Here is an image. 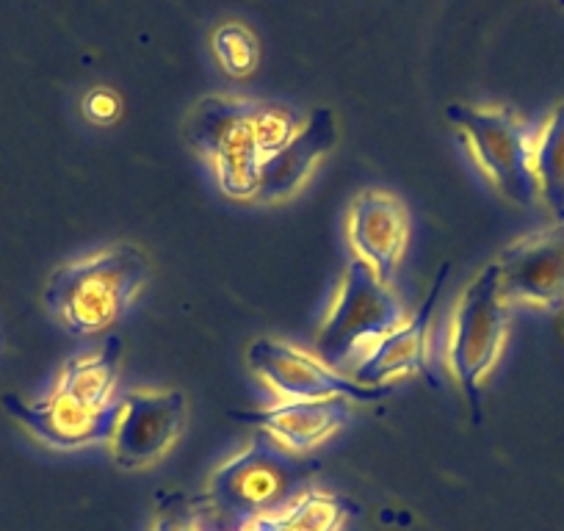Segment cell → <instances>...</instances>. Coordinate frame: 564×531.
I'll list each match as a JSON object with an SVG mask.
<instances>
[{
    "label": "cell",
    "instance_id": "obj_1",
    "mask_svg": "<svg viewBox=\"0 0 564 531\" xmlns=\"http://www.w3.org/2000/svg\"><path fill=\"white\" fill-rule=\"evenodd\" d=\"M153 278L148 252L135 243H111L58 266L45 283V307L73 335L111 329L133 307Z\"/></svg>",
    "mask_w": 564,
    "mask_h": 531
},
{
    "label": "cell",
    "instance_id": "obj_2",
    "mask_svg": "<svg viewBox=\"0 0 564 531\" xmlns=\"http://www.w3.org/2000/svg\"><path fill=\"white\" fill-rule=\"evenodd\" d=\"M313 474L316 465L296 457L260 430L241 452L210 474L208 501L230 520V531H236L296 501Z\"/></svg>",
    "mask_w": 564,
    "mask_h": 531
},
{
    "label": "cell",
    "instance_id": "obj_3",
    "mask_svg": "<svg viewBox=\"0 0 564 531\" xmlns=\"http://www.w3.org/2000/svg\"><path fill=\"white\" fill-rule=\"evenodd\" d=\"M509 322L512 307L501 300L492 260L463 289L446 333V366L468 399L476 424H481L485 382L507 346Z\"/></svg>",
    "mask_w": 564,
    "mask_h": 531
},
{
    "label": "cell",
    "instance_id": "obj_4",
    "mask_svg": "<svg viewBox=\"0 0 564 531\" xmlns=\"http://www.w3.org/2000/svg\"><path fill=\"white\" fill-rule=\"evenodd\" d=\"M260 106L249 97L208 95L194 106L186 124L188 144L214 166L219 192L241 203H254L265 161L258 142Z\"/></svg>",
    "mask_w": 564,
    "mask_h": 531
},
{
    "label": "cell",
    "instance_id": "obj_5",
    "mask_svg": "<svg viewBox=\"0 0 564 531\" xmlns=\"http://www.w3.org/2000/svg\"><path fill=\"white\" fill-rule=\"evenodd\" d=\"M446 117L459 130L485 181L509 203L531 208L540 197L534 177V137L512 108L452 102Z\"/></svg>",
    "mask_w": 564,
    "mask_h": 531
},
{
    "label": "cell",
    "instance_id": "obj_6",
    "mask_svg": "<svg viewBox=\"0 0 564 531\" xmlns=\"http://www.w3.org/2000/svg\"><path fill=\"white\" fill-rule=\"evenodd\" d=\"M404 318L406 311L395 291L379 283L371 266L351 258L318 329L316 357H322L335 371L349 373L357 357L390 329L399 327Z\"/></svg>",
    "mask_w": 564,
    "mask_h": 531
},
{
    "label": "cell",
    "instance_id": "obj_7",
    "mask_svg": "<svg viewBox=\"0 0 564 531\" xmlns=\"http://www.w3.org/2000/svg\"><path fill=\"white\" fill-rule=\"evenodd\" d=\"M119 404H122V395L119 402L97 408L56 382L36 399H25L18 393L0 395L3 413L18 421L34 441L56 452H78V448L102 446L111 441Z\"/></svg>",
    "mask_w": 564,
    "mask_h": 531
},
{
    "label": "cell",
    "instance_id": "obj_8",
    "mask_svg": "<svg viewBox=\"0 0 564 531\" xmlns=\"http://www.w3.org/2000/svg\"><path fill=\"white\" fill-rule=\"evenodd\" d=\"M247 366L269 384L276 399H333L346 395L351 402H379L390 384H362L349 373L329 368L322 357L280 338H258L247 349Z\"/></svg>",
    "mask_w": 564,
    "mask_h": 531
},
{
    "label": "cell",
    "instance_id": "obj_9",
    "mask_svg": "<svg viewBox=\"0 0 564 531\" xmlns=\"http://www.w3.org/2000/svg\"><path fill=\"white\" fill-rule=\"evenodd\" d=\"M188 399L183 390L135 388L122 395L117 426L108 441L113 463L141 470L159 463L186 430Z\"/></svg>",
    "mask_w": 564,
    "mask_h": 531
},
{
    "label": "cell",
    "instance_id": "obj_10",
    "mask_svg": "<svg viewBox=\"0 0 564 531\" xmlns=\"http://www.w3.org/2000/svg\"><path fill=\"white\" fill-rule=\"evenodd\" d=\"M498 291L509 307L556 313L564 307V221L514 238L496 260Z\"/></svg>",
    "mask_w": 564,
    "mask_h": 531
},
{
    "label": "cell",
    "instance_id": "obj_11",
    "mask_svg": "<svg viewBox=\"0 0 564 531\" xmlns=\"http://www.w3.org/2000/svg\"><path fill=\"white\" fill-rule=\"evenodd\" d=\"M446 278L448 266H443L441 278L432 283L430 294L423 296L415 313H410L399 327L390 329L357 357L355 366L349 368L351 379L362 384H393L410 377L432 379V324H435L437 300H441Z\"/></svg>",
    "mask_w": 564,
    "mask_h": 531
},
{
    "label": "cell",
    "instance_id": "obj_12",
    "mask_svg": "<svg viewBox=\"0 0 564 531\" xmlns=\"http://www.w3.org/2000/svg\"><path fill=\"white\" fill-rule=\"evenodd\" d=\"M346 236L355 249V258L371 266L379 283L393 289L406 243H410L406 205L384 188H366L351 199L349 216H346Z\"/></svg>",
    "mask_w": 564,
    "mask_h": 531
},
{
    "label": "cell",
    "instance_id": "obj_13",
    "mask_svg": "<svg viewBox=\"0 0 564 531\" xmlns=\"http://www.w3.org/2000/svg\"><path fill=\"white\" fill-rule=\"evenodd\" d=\"M338 142V124L329 108H316L307 119H302L300 130L285 148L260 166V188L254 203L280 205L307 186L322 161L333 153Z\"/></svg>",
    "mask_w": 564,
    "mask_h": 531
},
{
    "label": "cell",
    "instance_id": "obj_14",
    "mask_svg": "<svg viewBox=\"0 0 564 531\" xmlns=\"http://www.w3.org/2000/svg\"><path fill=\"white\" fill-rule=\"evenodd\" d=\"M243 424H258L291 452H313L351 421V399H276L265 410L238 413Z\"/></svg>",
    "mask_w": 564,
    "mask_h": 531
},
{
    "label": "cell",
    "instance_id": "obj_15",
    "mask_svg": "<svg viewBox=\"0 0 564 531\" xmlns=\"http://www.w3.org/2000/svg\"><path fill=\"white\" fill-rule=\"evenodd\" d=\"M351 514V501L324 490H305L280 512L254 518L249 531H340Z\"/></svg>",
    "mask_w": 564,
    "mask_h": 531
},
{
    "label": "cell",
    "instance_id": "obj_16",
    "mask_svg": "<svg viewBox=\"0 0 564 531\" xmlns=\"http://www.w3.org/2000/svg\"><path fill=\"white\" fill-rule=\"evenodd\" d=\"M534 177L547 214L564 221V100L536 128Z\"/></svg>",
    "mask_w": 564,
    "mask_h": 531
},
{
    "label": "cell",
    "instance_id": "obj_17",
    "mask_svg": "<svg viewBox=\"0 0 564 531\" xmlns=\"http://www.w3.org/2000/svg\"><path fill=\"white\" fill-rule=\"evenodd\" d=\"M214 56L219 62L221 73L230 75V78H247L254 73L260 62V45L254 40L252 31L243 23H225L216 29L214 40Z\"/></svg>",
    "mask_w": 564,
    "mask_h": 531
},
{
    "label": "cell",
    "instance_id": "obj_18",
    "mask_svg": "<svg viewBox=\"0 0 564 531\" xmlns=\"http://www.w3.org/2000/svg\"><path fill=\"white\" fill-rule=\"evenodd\" d=\"M150 531H203L197 520V509L183 492H164L155 509L153 529Z\"/></svg>",
    "mask_w": 564,
    "mask_h": 531
},
{
    "label": "cell",
    "instance_id": "obj_19",
    "mask_svg": "<svg viewBox=\"0 0 564 531\" xmlns=\"http://www.w3.org/2000/svg\"><path fill=\"white\" fill-rule=\"evenodd\" d=\"M84 117L89 119L91 124H100V128H106V124H113L119 119V113H122V100H119V95L113 89H108V86H95L91 91H86L84 97Z\"/></svg>",
    "mask_w": 564,
    "mask_h": 531
},
{
    "label": "cell",
    "instance_id": "obj_20",
    "mask_svg": "<svg viewBox=\"0 0 564 531\" xmlns=\"http://www.w3.org/2000/svg\"><path fill=\"white\" fill-rule=\"evenodd\" d=\"M558 7H562V9H564V0H558Z\"/></svg>",
    "mask_w": 564,
    "mask_h": 531
},
{
    "label": "cell",
    "instance_id": "obj_21",
    "mask_svg": "<svg viewBox=\"0 0 564 531\" xmlns=\"http://www.w3.org/2000/svg\"><path fill=\"white\" fill-rule=\"evenodd\" d=\"M236 531H249V529H236Z\"/></svg>",
    "mask_w": 564,
    "mask_h": 531
},
{
    "label": "cell",
    "instance_id": "obj_22",
    "mask_svg": "<svg viewBox=\"0 0 564 531\" xmlns=\"http://www.w3.org/2000/svg\"><path fill=\"white\" fill-rule=\"evenodd\" d=\"M340 531H351V529H340Z\"/></svg>",
    "mask_w": 564,
    "mask_h": 531
}]
</instances>
